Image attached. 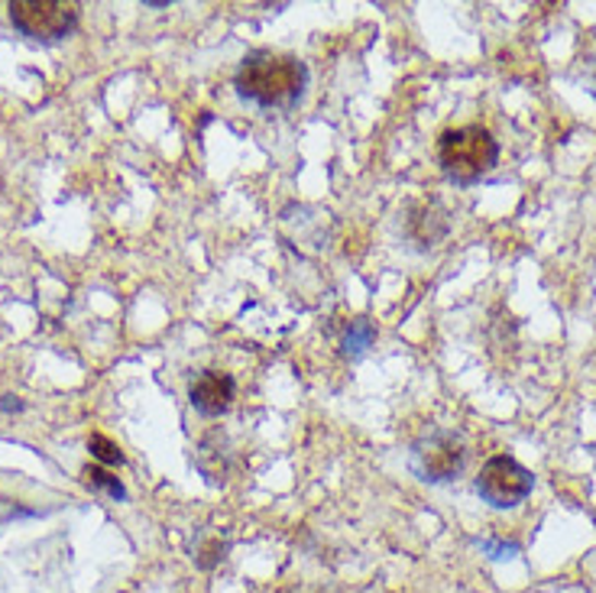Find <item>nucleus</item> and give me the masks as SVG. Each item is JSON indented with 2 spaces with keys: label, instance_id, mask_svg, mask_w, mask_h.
Here are the masks:
<instances>
[{
  "label": "nucleus",
  "instance_id": "f257e3e1",
  "mask_svg": "<svg viewBox=\"0 0 596 593\" xmlns=\"http://www.w3.org/2000/svg\"><path fill=\"white\" fill-rule=\"evenodd\" d=\"M233 88L243 101L263 111H292L308 88V65L295 55L272 49H253L243 55Z\"/></svg>",
  "mask_w": 596,
  "mask_h": 593
},
{
  "label": "nucleus",
  "instance_id": "f03ea898",
  "mask_svg": "<svg viewBox=\"0 0 596 593\" xmlns=\"http://www.w3.org/2000/svg\"><path fill=\"white\" fill-rule=\"evenodd\" d=\"M496 163H499V143L480 124L454 127L438 137V166L444 179L454 186H477L496 169Z\"/></svg>",
  "mask_w": 596,
  "mask_h": 593
},
{
  "label": "nucleus",
  "instance_id": "7ed1b4c3",
  "mask_svg": "<svg viewBox=\"0 0 596 593\" xmlns=\"http://www.w3.org/2000/svg\"><path fill=\"white\" fill-rule=\"evenodd\" d=\"M7 10L13 29L39 42H59L78 26V3L68 0H13Z\"/></svg>",
  "mask_w": 596,
  "mask_h": 593
},
{
  "label": "nucleus",
  "instance_id": "20e7f679",
  "mask_svg": "<svg viewBox=\"0 0 596 593\" xmlns=\"http://www.w3.org/2000/svg\"><path fill=\"white\" fill-rule=\"evenodd\" d=\"M535 487V477L529 467H522L512 454H496L480 467L477 477V493L483 503H490L493 509H512L519 503L529 500Z\"/></svg>",
  "mask_w": 596,
  "mask_h": 593
},
{
  "label": "nucleus",
  "instance_id": "39448f33",
  "mask_svg": "<svg viewBox=\"0 0 596 593\" xmlns=\"http://www.w3.org/2000/svg\"><path fill=\"white\" fill-rule=\"evenodd\" d=\"M467 464V447L460 434L454 431H431L411 447V470L424 483H447L457 480V474Z\"/></svg>",
  "mask_w": 596,
  "mask_h": 593
},
{
  "label": "nucleus",
  "instance_id": "423d86ee",
  "mask_svg": "<svg viewBox=\"0 0 596 593\" xmlns=\"http://www.w3.org/2000/svg\"><path fill=\"white\" fill-rule=\"evenodd\" d=\"M237 393V383L230 374H220V370H201L199 377L192 380L189 387V399L192 405L199 408L201 415L214 418V415H224L233 402Z\"/></svg>",
  "mask_w": 596,
  "mask_h": 593
},
{
  "label": "nucleus",
  "instance_id": "0eeeda50",
  "mask_svg": "<svg viewBox=\"0 0 596 593\" xmlns=\"http://www.w3.org/2000/svg\"><path fill=\"white\" fill-rule=\"evenodd\" d=\"M447 234V217L444 211L438 207H428V204H418L408 217V237L418 243V247H434L441 237Z\"/></svg>",
  "mask_w": 596,
  "mask_h": 593
},
{
  "label": "nucleus",
  "instance_id": "6e6552de",
  "mask_svg": "<svg viewBox=\"0 0 596 593\" xmlns=\"http://www.w3.org/2000/svg\"><path fill=\"white\" fill-rule=\"evenodd\" d=\"M377 341V325L373 321H367V318H357V321H351V328H347V335H344V357H351V361H357V357H364L367 354V348Z\"/></svg>",
  "mask_w": 596,
  "mask_h": 593
},
{
  "label": "nucleus",
  "instance_id": "1a4fd4ad",
  "mask_svg": "<svg viewBox=\"0 0 596 593\" xmlns=\"http://www.w3.org/2000/svg\"><path fill=\"white\" fill-rule=\"evenodd\" d=\"M91 487H98V490H104L107 496H114V500H127V490H124V483L117 480V477H111L107 470H101V467H85V474H81Z\"/></svg>",
  "mask_w": 596,
  "mask_h": 593
},
{
  "label": "nucleus",
  "instance_id": "9d476101",
  "mask_svg": "<svg viewBox=\"0 0 596 593\" xmlns=\"http://www.w3.org/2000/svg\"><path fill=\"white\" fill-rule=\"evenodd\" d=\"M88 451L101 460V464H124V454H121V447L107 438V434H101V431H94L91 438H88Z\"/></svg>",
  "mask_w": 596,
  "mask_h": 593
},
{
  "label": "nucleus",
  "instance_id": "9b49d317",
  "mask_svg": "<svg viewBox=\"0 0 596 593\" xmlns=\"http://www.w3.org/2000/svg\"><path fill=\"white\" fill-rule=\"evenodd\" d=\"M0 408H3V412H23V402H20L16 395H3V399H0Z\"/></svg>",
  "mask_w": 596,
  "mask_h": 593
},
{
  "label": "nucleus",
  "instance_id": "f8f14e48",
  "mask_svg": "<svg viewBox=\"0 0 596 593\" xmlns=\"http://www.w3.org/2000/svg\"><path fill=\"white\" fill-rule=\"evenodd\" d=\"M143 7H150V10H166V7H169V0H147Z\"/></svg>",
  "mask_w": 596,
  "mask_h": 593
},
{
  "label": "nucleus",
  "instance_id": "ddd939ff",
  "mask_svg": "<svg viewBox=\"0 0 596 593\" xmlns=\"http://www.w3.org/2000/svg\"><path fill=\"white\" fill-rule=\"evenodd\" d=\"M279 593H305V591H299V588H289V591H279Z\"/></svg>",
  "mask_w": 596,
  "mask_h": 593
}]
</instances>
